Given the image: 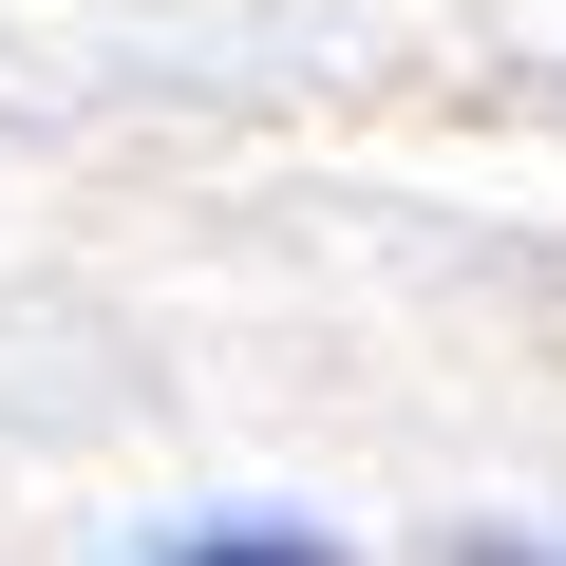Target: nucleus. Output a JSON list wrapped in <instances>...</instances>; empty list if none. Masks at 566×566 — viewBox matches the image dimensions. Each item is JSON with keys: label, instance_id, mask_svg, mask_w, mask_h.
I'll return each mask as SVG.
<instances>
[{"label": "nucleus", "instance_id": "2", "mask_svg": "<svg viewBox=\"0 0 566 566\" xmlns=\"http://www.w3.org/2000/svg\"><path fill=\"white\" fill-rule=\"evenodd\" d=\"M472 566H547V547H472Z\"/></svg>", "mask_w": 566, "mask_h": 566}, {"label": "nucleus", "instance_id": "1", "mask_svg": "<svg viewBox=\"0 0 566 566\" xmlns=\"http://www.w3.org/2000/svg\"><path fill=\"white\" fill-rule=\"evenodd\" d=\"M189 566H340V547H303V528H208Z\"/></svg>", "mask_w": 566, "mask_h": 566}]
</instances>
